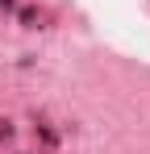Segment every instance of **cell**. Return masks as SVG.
Wrapping results in <instances>:
<instances>
[{
	"instance_id": "obj_1",
	"label": "cell",
	"mask_w": 150,
	"mask_h": 154,
	"mask_svg": "<svg viewBox=\"0 0 150 154\" xmlns=\"http://www.w3.org/2000/svg\"><path fill=\"white\" fill-rule=\"evenodd\" d=\"M13 137V121H0V142H8Z\"/></svg>"
}]
</instances>
